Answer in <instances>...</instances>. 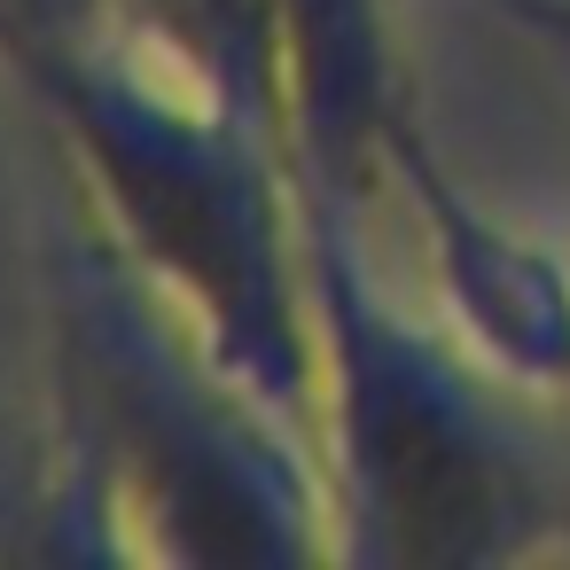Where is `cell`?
Segmentation results:
<instances>
[{
  "mask_svg": "<svg viewBox=\"0 0 570 570\" xmlns=\"http://www.w3.org/2000/svg\"><path fill=\"white\" fill-rule=\"evenodd\" d=\"M48 360L63 399V500L95 554L141 562H328L336 500L321 445L258 406L204 336L87 219L40 250Z\"/></svg>",
  "mask_w": 570,
  "mask_h": 570,
  "instance_id": "6da1fadb",
  "label": "cell"
},
{
  "mask_svg": "<svg viewBox=\"0 0 570 570\" xmlns=\"http://www.w3.org/2000/svg\"><path fill=\"white\" fill-rule=\"evenodd\" d=\"M95 227L204 336V352L321 445L305 212L289 149L212 110L118 32L24 79Z\"/></svg>",
  "mask_w": 570,
  "mask_h": 570,
  "instance_id": "7a4b0ae2",
  "label": "cell"
},
{
  "mask_svg": "<svg viewBox=\"0 0 570 570\" xmlns=\"http://www.w3.org/2000/svg\"><path fill=\"white\" fill-rule=\"evenodd\" d=\"M297 212L321 360V469L344 554L383 570H453L547 547L539 469L492 414L476 367L383 289L360 212L305 188Z\"/></svg>",
  "mask_w": 570,
  "mask_h": 570,
  "instance_id": "3957f363",
  "label": "cell"
},
{
  "mask_svg": "<svg viewBox=\"0 0 570 570\" xmlns=\"http://www.w3.org/2000/svg\"><path fill=\"white\" fill-rule=\"evenodd\" d=\"M282 126L305 196L367 212L406 196L438 258V297L508 383L570 391V274L461 188L422 126L391 0H282Z\"/></svg>",
  "mask_w": 570,
  "mask_h": 570,
  "instance_id": "277c9868",
  "label": "cell"
},
{
  "mask_svg": "<svg viewBox=\"0 0 570 570\" xmlns=\"http://www.w3.org/2000/svg\"><path fill=\"white\" fill-rule=\"evenodd\" d=\"M110 24L165 79L212 110L258 126L289 149L282 126V0H110Z\"/></svg>",
  "mask_w": 570,
  "mask_h": 570,
  "instance_id": "5b68a950",
  "label": "cell"
},
{
  "mask_svg": "<svg viewBox=\"0 0 570 570\" xmlns=\"http://www.w3.org/2000/svg\"><path fill=\"white\" fill-rule=\"evenodd\" d=\"M102 32H118L110 24V0H0V71L24 87L48 63L95 48Z\"/></svg>",
  "mask_w": 570,
  "mask_h": 570,
  "instance_id": "8992f818",
  "label": "cell"
},
{
  "mask_svg": "<svg viewBox=\"0 0 570 570\" xmlns=\"http://www.w3.org/2000/svg\"><path fill=\"white\" fill-rule=\"evenodd\" d=\"M500 9L539 40V56L562 71V87H570V0H500Z\"/></svg>",
  "mask_w": 570,
  "mask_h": 570,
  "instance_id": "52a82bcc",
  "label": "cell"
}]
</instances>
